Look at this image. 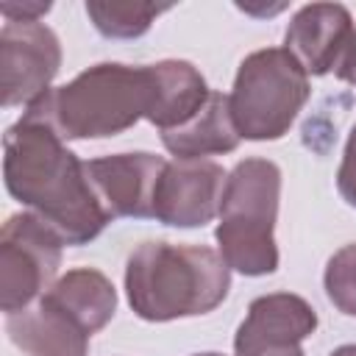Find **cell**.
<instances>
[{
    "label": "cell",
    "mask_w": 356,
    "mask_h": 356,
    "mask_svg": "<svg viewBox=\"0 0 356 356\" xmlns=\"http://www.w3.org/2000/svg\"><path fill=\"white\" fill-rule=\"evenodd\" d=\"M3 178L8 195L50 222L72 248L89 245L111 222L89 184L86 161L31 108L3 136Z\"/></svg>",
    "instance_id": "1"
},
{
    "label": "cell",
    "mask_w": 356,
    "mask_h": 356,
    "mask_svg": "<svg viewBox=\"0 0 356 356\" xmlns=\"http://www.w3.org/2000/svg\"><path fill=\"white\" fill-rule=\"evenodd\" d=\"M231 289V267L206 245L142 242L125 264V295L136 317L170 323L214 312Z\"/></svg>",
    "instance_id": "2"
},
{
    "label": "cell",
    "mask_w": 356,
    "mask_h": 356,
    "mask_svg": "<svg viewBox=\"0 0 356 356\" xmlns=\"http://www.w3.org/2000/svg\"><path fill=\"white\" fill-rule=\"evenodd\" d=\"M150 97L153 78L147 64L103 61L78 72L70 83L44 92L28 108L44 117L61 139H108L145 120Z\"/></svg>",
    "instance_id": "3"
},
{
    "label": "cell",
    "mask_w": 356,
    "mask_h": 356,
    "mask_svg": "<svg viewBox=\"0 0 356 356\" xmlns=\"http://www.w3.org/2000/svg\"><path fill=\"white\" fill-rule=\"evenodd\" d=\"M281 167L270 159H242L225 178L214 231L222 261L250 278L278 270L275 220Z\"/></svg>",
    "instance_id": "4"
},
{
    "label": "cell",
    "mask_w": 356,
    "mask_h": 356,
    "mask_svg": "<svg viewBox=\"0 0 356 356\" xmlns=\"http://www.w3.org/2000/svg\"><path fill=\"white\" fill-rule=\"evenodd\" d=\"M309 72L286 47L253 50L242 58L228 95L231 117L242 139H281L309 100Z\"/></svg>",
    "instance_id": "5"
},
{
    "label": "cell",
    "mask_w": 356,
    "mask_h": 356,
    "mask_svg": "<svg viewBox=\"0 0 356 356\" xmlns=\"http://www.w3.org/2000/svg\"><path fill=\"white\" fill-rule=\"evenodd\" d=\"M61 234L33 211H17L0 231V306L17 314L53 284L64 253Z\"/></svg>",
    "instance_id": "6"
},
{
    "label": "cell",
    "mask_w": 356,
    "mask_h": 356,
    "mask_svg": "<svg viewBox=\"0 0 356 356\" xmlns=\"http://www.w3.org/2000/svg\"><path fill=\"white\" fill-rule=\"evenodd\" d=\"M61 70V42L44 22H11L0 31V100L28 108Z\"/></svg>",
    "instance_id": "7"
},
{
    "label": "cell",
    "mask_w": 356,
    "mask_h": 356,
    "mask_svg": "<svg viewBox=\"0 0 356 356\" xmlns=\"http://www.w3.org/2000/svg\"><path fill=\"white\" fill-rule=\"evenodd\" d=\"M228 172L211 159H172L153 192V220L170 228H203L220 214Z\"/></svg>",
    "instance_id": "8"
},
{
    "label": "cell",
    "mask_w": 356,
    "mask_h": 356,
    "mask_svg": "<svg viewBox=\"0 0 356 356\" xmlns=\"http://www.w3.org/2000/svg\"><path fill=\"white\" fill-rule=\"evenodd\" d=\"M167 159L136 150V153H114L86 161V175L92 189L97 192L106 211L114 217H153V192L161 178Z\"/></svg>",
    "instance_id": "9"
},
{
    "label": "cell",
    "mask_w": 356,
    "mask_h": 356,
    "mask_svg": "<svg viewBox=\"0 0 356 356\" xmlns=\"http://www.w3.org/2000/svg\"><path fill=\"white\" fill-rule=\"evenodd\" d=\"M353 17L339 3H309L300 6L284 33V47L300 61L309 75H328L337 72L350 36H353Z\"/></svg>",
    "instance_id": "10"
},
{
    "label": "cell",
    "mask_w": 356,
    "mask_h": 356,
    "mask_svg": "<svg viewBox=\"0 0 356 356\" xmlns=\"http://www.w3.org/2000/svg\"><path fill=\"white\" fill-rule=\"evenodd\" d=\"M6 331L25 356H86L89 334L44 295L17 314H6Z\"/></svg>",
    "instance_id": "11"
},
{
    "label": "cell",
    "mask_w": 356,
    "mask_h": 356,
    "mask_svg": "<svg viewBox=\"0 0 356 356\" xmlns=\"http://www.w3.org/2000/svg\"><path fill=\"white\" fill-rule=\"evenodd\" d=\"M147 67L153 78V97L145 120L156 125L161 134L186 125L211 95L206 78L192 61L184 58H164Z\"/></svg>",
    "instance_id": "12"
},
{
    "label": "cell",
    "mask_w": 356,
    "mask_h": 356,
    "mask_svg": "<svg viewBox=\"0 0 356 356\" xmlns=\"http://www.w3.org/2000/svg\"><path fill=\"white\" fill-rule=\"evenodd\" d=\"M239 142H242V136L234 125L228 95L214 92V89H211L206 106L186 125L161 134V145L172 153V159L222 156V153L236 150Z\"/></svg>",
    "instance_id": "13"
},
{
    "label": "cell",
    "mask_w": 356,
    "mask_h": 356,
    "mask_svg": "<svg viewBox=\"0 0 356 356\" xmlns=\"http://www.w3.org/2000/svg\"><path fill=\"white\" fill-rule=\"evenodd\" d=\"M44 298L70 314L89 337L108 325L117 312V289L114 284L95 267L67 270L56 284L44 292Z\"/></svg>",
    "instance_id": "14"
},
{
    "label": "cell",
    "mask_w": 356,
    "mask_h": 356,
    "mask_svg": "<svg viewBox=\"0 0 356 356\" xmlns=\"http://www.w3.org/2000/svg\"><path fill=\"white\" fill-rule=\"evenodd\" d=\"M317 328V312L309 300L292 292H270L250 300L236 337L275 339V342H303Z\"/></svg>",
    "instance_id": "15"
},
{
    "label": "cell",
    "mask_w": 356,
    "mask_h": 356,
    "mask_svg": "<svg viewBox=\"0 0 356 356\" xmlns=\"http://www.w3.org/2000/svg\"><path fill=\"white\" fill-rule=\"evenodd\" d=\"M167 6H150V3H103V0H86V14L97 33L106 39H139L150 31L159 14H164Z\"/></svg>",
    "instance_id": "16"
},
{
    "label": "cell",
    "mask_w": 356,
    "mask_h": 356,
    "mask_svg": "<svg viewBox=\"0 0 356 356\" xmlns=\"http://www.w3.org/2000/svg\"><path fill=\"white\" fill-rule=\"evenodd\" d=\"M323 286L337 312L356 317V242L339 248L323 273Z\"/></svg>",
    "instance_id": "17"
},
{
    "label": "cell",
    "mask_w": 356,
    "mask_h": 356,
    "mask_svg": "<svg viewBox=\"0 0 356 356\" xmlns=\"http://www.w3.org/2000/svg\"><path fill=\"white\" fill-rule=\"evenodd\" d=\"M337 192L350 209H356V125L350 128L342 150V161L337 170Z\"/></svg>",
    "instance_id": "18"
},
{
    "label": "cell",
    "mask_w": 356,
    "mask_h": 356,
    "mask_svg": "<svg viewBox=\"0 0 356 356\" xmlns=\"http://www.w3.org/2000/svg\"><path fill=\"white\" fill-rule=\"evenodd\" d=\"M234 356H306L300 342H275V339H250L234 337Z\"/></svg>",
    "instance_id": "19"
},
{
    "label": "cell",
    "mask_w": 356,
    "mask_h": 356,
    "mask_svg": "<svg viewBox=\"0 0 356 356\" xmlns=\"http://www.w3.org/2000/svg\"><path fill=\"white\" fill-rule=\"evenodd\" d=\"M3 17L11 22H39V17H44L50 11V3L42 0H28V3H3L0 6Z\"/></svg>",
    "instance_id": "20"
},
{
    "label": "cell",
    "mask_w": 356,
    "mask_h": 356,
    "mask_svg": "<svg viewBox=\"0 0 356 356\" xmlns=\"http://www.w3.org/2000/svg\"><path fill=\"white\" fill-rule=\"evenodd\" d=\"M334 75L339 81H345V83H356V28H353L350 44H348V50H345V56H342V61H339Z\"/></svg>",
    "instance_id": "21"
},
{
    "label": "cell",
    "mask_w": 356,
    "mask_h": 356,
    "mask_svg": "<svg viewBox=\"0 0 356 356\" xmlns=\"http://www.w3.org/2000/svg\"><path fill=\"white\" fill-rule=\"evenodd\" d=\"M328 356H356V345H339V348H334Z\"/></svg>",
    "instance_id": "22"
},
{
    "label": "cell",
    "mask_w": 356,
    "mask_h": 356,
    "mask_svg": "<svg viewBox=\"0 0 356 356\" xmlns=\"http://www.w3.org/2000/svg\"><path fill=\"white\" fill-rule=\"evenodd\" d=\"M192 356H225V353H217V350H209V353H192Z\"/></svg>",
    "instance_id": "23"
}]
</instances>
